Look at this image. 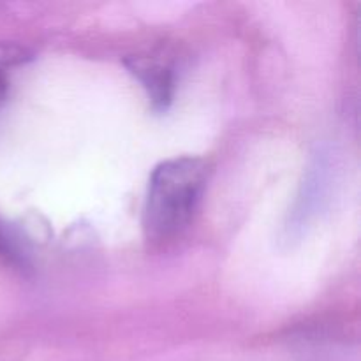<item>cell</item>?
<instances>
[{"label":"cell","instance_id":"3","mask_svg":"<svg viewBox=\"0 0 361 361\" xmlns=\"http://www.w3.org/2000/svg\"><path fill=\"white\" fill-rule=\"evenodd\" d=\"M0 256H6L13 261L18 259L16 249H14V245H13V242H11L9 236L2 231V228H0Z\"/></svg>","mask_w":361,"mask_h":361},{"label":"cell","instance_id":"1","mask_svg":"<svg viewBox=\"0 0 361 361\" xmlns=\"http://www.w3.org/2000/svg\"><path fill=\"white\" fill-rule=\"evenodd\" d=\"M204 178L207 168L196 157L169 159L154 169L143 214L148 240H169L189 224L203 194Z\"/></svg>","mask_w":361,"mask_h":361},{"label":"cell","instance_id":"2","mask_svg":"<svg viewBox=\"0 0 361 361\" xmlns=\"http://www.w3.org/2000/svg\"><path fill=\"white\" fill-rule=\"evenodd\" d=\"M126 66L141 81L154 108H168L173 99V87H175L171 69L162 66L157 60L141 59V56H133L130 60H126Z\"/></svg>","mask_w":361,"mask_h":361}]
</instances>
